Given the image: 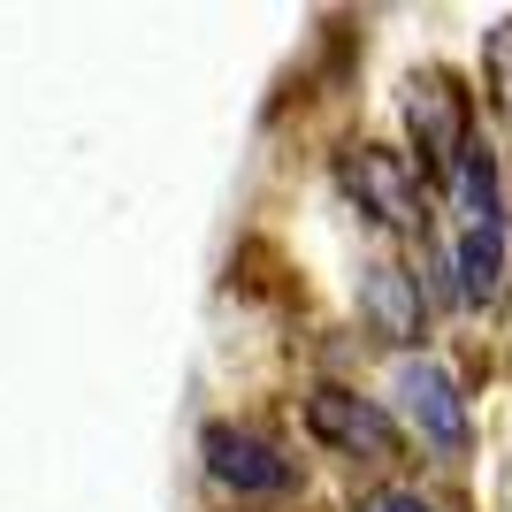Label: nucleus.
<instances>
[{"instance_id": "obj_1", "label": "nucleus", "mask_w": 512, "mask_h": 512, "mask_svg": "<svg viewBox=\"0 0 512 512\" xmlns=\"http://www.w3.org/2000/svg\"><path fill=\"white\" fill-rule=\"evenodd\" d=\"M199 467L230 505H283L306 490V459L260 421H207L199 436Z\"/></svg>"}, {"instance_id": "obj_2", "label": "nucleus", "mask_w": 512, "mask_h": 512, "mask_svg": "<svg viewBox=\"0 0 512 512\" xmlns=\"http://www.w3.org/2000/svg\"><path fill=\"white\" fill-rule=\"evenodd\" d=\"M390 413L406 436H421V451L436 459H467L474 444V413H467V390L451 375L444 360H428V352H406V360H390Z\"/></svg>"}, {"instance_id": "obj_3", "label": "nucleus", "mask_w": 512, "mask_h": 512, "mask_svg": "<svg viewBox=\"0 0 512 512\" xmlns=\"http://www.w3.org/2000/svg\"><path fill=\"white\" fill-rule=\"evenodd\" d=\"M299 421H306V436H314L329 459H352V467H390L398 444H406L398 413H390L383 398L352 390V383H314L299 398Z\"/></svg>"}, {"instance_id": "obj_4", "label": "nucleus", "mask_w": 512, "mask_h": 512, "mask_svg": "<svg viewBox=\"0 0 512 512\" xmlns=\"http://www.w3.org/2000/svg\"><path fill=\"white\" fill-rule=\"evenodd\" d=\"M337 184H344V199H352L375 230H390V237H406V230L428 222L421 169H413L406 153H390V146H344L337 153Z\"/></svg>"}, {"instance_id": "obj_5", "label": "nucleus", "mask_w": 512, "mask_h": 512, "mask_svg": "<svg viewBox=\"0 0 512 512\" xmlns=\"http://www.w3.org/2000/svg\"><path fill=\"white\" fill-rule=\"evenodd\" d=\"M406 130H413V153H421V184H444V176L459 169V153L474 146L467 92L451 85L444 69H421L406 85Z\"/></svg>"}, {"instance_id": "obj_6", "label": "nucleus", "mask_w": 512, "mask_h": 512, "mask_svg": "<svg viewBox=\"0 0 512 512\" xmlns=\"http://www.w3.org/2000/svg\"><path fill=\"white\" fill-rule=\"evenodd\" d=\"M352 306H360L367 337H383L398 360H406L413 344H421V329H428L421 268H406V260H367L360 276H352Z\"/></svg>"}, {"instance_id": "obj_7", "label": "nucleus", "mask_w": 512, "mask_h": 512, "mask_svg": "<svg viewBox=\"0 0 512 512\" xmlns=\"http://www.w3.org/2000/svg\"><path fill=\"white\" fill-rule=\"evenodd\" d=\"M451 260V299L467 314H497L512 283V222H482V230H451L444 237Z\"/></svg>"}, {"instance_id": "obj_8", "label": "nucleus", "mask_w": 512, "mask_h": 512, "mask_svg": "<svg viewBox=\"0 0 512 512\" xmlns=\"http://www.w3.org/2000/svg\"><path fill=\"white\" fill-rule=\"evenodd\" d=\"M482 77H490V100H497V115L512 123V16L497 23L490 39H482Z\"/></svg>"}, {"instance_id": "obj_9", "label": "nucleus", "mask_w": 512, "mask_h": 512, "mask_svg": "<svg viewBox=\"0 0 512 512\" xmlns=\"http://www.w3.org/2000/svg\"><path fill=\"white\" fill-rule=\"evenodd\" d=\"M352 512H436V505H428L421 490H398V482H390V490H367Z\"/></svg>"}]
</instances>
